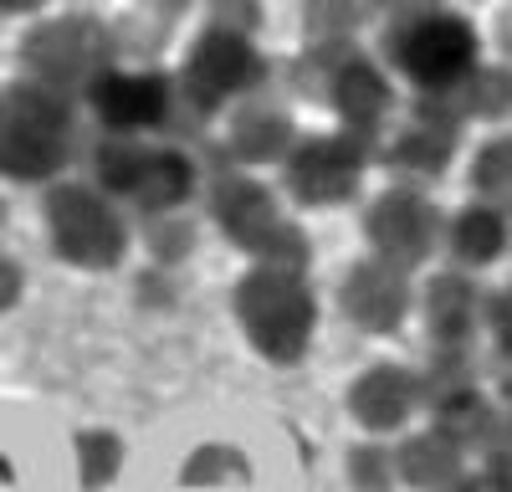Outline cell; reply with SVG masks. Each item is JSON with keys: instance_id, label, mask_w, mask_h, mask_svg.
I'll use <instances>...</instances> for the list:
<instances>
[{"instance_id": "1", "label": "cell", "mask_w": 512, "mask_h": 492, "mask_svg": "<svg viewBox=\"0 0 512 492\" xmlns=\"http://www.w3.org/2000/svg\"><path fill=\"white\" fill-rule=\"evenodd\" d=\"M236 323L267 364H303L318 334V298L303 272L256 262L236 282Z\"/></svg>"}, {"instance_id": "2", "label": "cell", "mask_w": 512, "mask_h": 492, "mask_svg": "<svg viewBox=\"0 0 512 492\" xmlns=\"http://www.w3.org/2000/svg\"><path fill=\"white\" fill-rule=\"evenodd\" d=\"M72 154V108L41 82H6L0 88V180L36 185L57 180Z\"/></svg>"}, {"instance_id": "3", "label": "cell", "mask_w": 512, "mask_h": 492, "mask_svg": "<svg viewBox=\"0 0 512 492\" xmlns=\"http://www.w3.org/2000/svg\"><path fill=\"white\" fill-rule=\"evenodd\" d=\"M98 190L113 200H134L144 216H175L195 190V159L175 144H144L108 134L93 154Z\"/></svg>"}, {"instance_id": "4", "label": "cell", "mask_w": 512, "mask_h": 492, "mask_svg": "<svg viewBox=\"0 0 512 492\" xmlns=\"http://www.w3.org/2000/svg\"><path fill=\"white\" fill-rule=\"evenodd\" d=\"M41 216H47L52 252L67 267L113 272L128 252V221L118 216V205L82 180H57L41 200Z\"/></svg>"}, {"instance_id": "5", "label": "cell", "mask_w": 512, "mask_h": 492, "mask_svg": "<svg viewBox=\"0 0 512 492\" xmlns=\"http://www.w3.org/2000/svg\"><path fill=\"white\" fill-rule=\"evenodd\" d=\"M477 47V26L456 11H420L395 21L390 31V57L420 88V98L456 93L477 72Z\"/></svg>"}, {"instance_id": "6", "label": "cell", "mask_w": 512, "mask_h": 492, "mask_svg": "<svg viewBox=\"0 0 512 492\" xmlns=\"http://www.w3.org/2000/svg\"><path fill=\"white\" fill-rule=\"evenodd\" d=\"M210 211H216L221 231L262 267H287V272L308 267V231L287 221L272 190L256 185L251 175H221L210 185Z\"/></svg>"}, {"instance_id": "7", "label": "cell", "mask_w": 512, "mask_h": 492, "mask_svg": "<svg viewBox=\"0 0 512 492\" xmlns=\"http://www.w3.org/2000/svg\"><path fill=\"white\" fill-rule=\"evenodd\" d=\"M262 77H267V62H262V52L251 47V36L210 26L195 41L185 72L175 77V103H185L195 118H205V113H216L221 103H231L236 93L262 88Z\"/></svg>"}, {"instance_id": "8", "label": "cell", "mask_w": 512, "mask_h": 492, "mask_svg": "<svg viewBox=\"0 0 512 492\" xmlns=\"http://www.w3.org/2000/svg\"><path fill=\"white\" fill-rule=\"evenodd\" d=\"M108 52H113V41L98 21L57 16L26 36V52H21L31 72L26 82H41V88L67 98V88H88L98 72H108Z\"/></svg>"}, {"instance_id": "9", "label": "cell", "mask_w": 512, "mask_h": 492, "mask_svg": "<svg viewBox=\"0 0 512 492\" xmlns=\"http://www.w3.org/2000/svg\"><path fill=\"white\" fill-rule=\"evenodd\" d=\"M364 236L374 246V262L395 267V272H415L436 257V241H441V216L436 205L425 200L410 185L384 190L369 211H364Z\"/></svg>"}, {"instance_id": "10", "label": "cell", "mask_w": 512, "mask_h": 492, "mask_svg": "<svg viewBox=\"0 0 512 492\" xmlns=\"http://www.w3.org/2000/svg\"><path fill=\"white\" fill-rule=\"evenodd\" d=\"M369 149L359 134H328V139H303L282 154V180L297 205H338L349 200L364 180Z\"/></svg>"}, {"instance_id": "11", "label": "cell", "mask_w": 512, "mask_h": 492, "mask_svg": "<svg viewBox=\"0 0 512 492\" xmlns=\"http://www.w3.org/2000/svg\"><path fill=\"white\" fill-rule=\"evenodd\" d=\"M93 118L118 139H139L149 129H164L169 113H175V82L164 72H98L88 88Z\"/></svg>"}, {"instance_id": "12", "label": "cell", "mask_w": 512, "mask_h": 492, "mask_svg": "<svg viewBox=\"0 0 512 492\" xmlns=\"http://www.w3.org/2000/svg\"><path fill=\"white\" fill-rule=\"evenodd\" d=\"M349 416L374 441L405 431L420 416V375L410 364H390V359L359 369V380L349 385Z\"/></svg>"}, {"instance_id": "13", "label": "cell", "mask_w": 512, "mask_h": 492, "mask_svg": "<svg viewBox=\"0 0 512 492\" xmlns=\"http://www.w3.org/2000/svg\"><path fill=\"white\" fill-rule=\"evenodd\" d=\"M338 308H344V318L354 328H364V334H379V339H390L405 328L415 298H410V277L395 272V267H384V262H359L344 287H338Z\"/></svg>"}, {"instance_id": "14", "label": "cell", "mask_w": 512, "mask_h": 492, "mask_svg": "<svg viewBox=\"0 0 512 492\" xmlns=\"http://www.w3.org/2000/svg\"><path fill=\"white\" fill-rule=\"evenodd\" d=\"M477 308H482V287H472V277H461V267L436 272L420 293V323L431 349H472Z\"/></svg>"}, {"instance_id": "15", "label": "cell", "mask_w": 512, "mask_h": 492, "mask_svg": "<svg viewBox=\"0 0 512 492\" xmlns=\"http://www.w3.org/2000/svg\"><path fill=\"white\" fill-rule=\"evenodd\" d=\"M328 98H333V113L344 118V134H369L374 123L390 113V103H395V93H390V77H384L369 57H359V52H349L344 62H338L333 72H328Z\"/></svg>"}, {"instance_id": "16", "label": "cell", "mask_w": 512, "mask_h": 492, "mask_svg": "<svg viewBox=\"0 0 512 492\" xmlns=\"http://www.w3.org/2000/svg\"><path fill=\"white\" fill-rule=\"evenodd\" d=\"M390 451H395V482L410 487V492H446L466 472V451L446 431H436V426L410 431Z\"/></svg>"}, {"instance_id": "17", "label": "cell", "mask_w": 512, "mask_h": 492, "mask_svg": "<svg viewBox=\"0 0 512 492\" xmlns=\"http://www.w3.org/2000/svg\"><path fill=\"white\" fill-rule=\"evenodd\" d=\"M441 236L451 246L456 267H487V262L507 257V205H487V200L461 205Z\"/></svg>"}, {"instance_id": "18", "label": "cell", "mask_w": 512, "mask_h": 492, "mask_svg": "<svg viewBox=\"0 0 512 492\" xmlns=\"http://www.w3.org/2000/svg\"><path fill=\"white\" fill-rule=\"evenodd\" d=\"M292 149V123L277 108H246L231 129V154L241 164H277Z\"/></svg>"}, {"instance_id": "19", "label": "cell", "mask_w": 512, "mask_h": 492, "mask_svg": "<svg viewBox=\"0 0 512 492\" xmlns=\"http://www.w3.org/2000/svg\"><path fill=\"white\" fill-rule=\"evenodd\" d=\"M72 457H77V487H82V492H103V487L118 482L128 446H123L118 431H108V426H88V431H77V436H72Z\"/></svg>"}, {"instance_id": "20", "label": "cell", "mask_w": 512, "mask_h": 492, "mask_svg": "<svg viewBox=\"0 0 512 492\" xmlns=\"http://www.w3.org/2000/svg\"><path fill=\"white\" fill-rule=\"evenodd\" d=\"M456 154V129H441V123H420L415 129H405L390 149V159L400 164V170H415V175H441L446 164Z\"/></svg>"}, {"instance_id": "21", "label": "cell", "mask_w": 512, "mask_h": 492, "mask_svg": "<svg viewBox=\"0 0 512 492\" xmlns=\"http://www.w3.org/2000/svg\"><path fill=\"white\" fill-rule=\"evenodd\" d=\"M344 477L354 492H395V451L384 446V441H359L349 446V457H344Z\"/></svg>"}, {"instance_id": "22", "label": "cell", "mask_w": 512, "mask_h": 492, "mask_svg": "<svg viewBox=\"0 0 512 492\" xmlns=\"http://www.w3.org/2000/svg\"><path fill=\"white\" fill-rule=\"evenodd\" d=\"M507 164H512V139L497 134L482 144L477 164H472V190L487 200V205H507Z\"/></svg>"}, {"instance_id": "23", "label": "cell", "mask_w": 512, "mask_h": 492, "mask_svg": "<svg viewBox=\"0 0 512 492\" xmlns=\"http://www.w3.org/2000/svg\"><path fill=\"white\" fill-rule=\"evenodd\" d=\"M359 21V0H308V36H313V47L318 41H338V31H354Z\"/></svg>"}, {"instance_id": "24", "label": "cell", "mask_w": 512, "mask_h": 492, "mask_svg": "<svg viewBox=\"0 0 512 492\" xmlns=\"http://www.w3.org/2000/svg\"><path fill=\"white\" fill-rule=\"evenodd\" d=\"M159 226H154V236H149V246H154V257L159 262H180L185 252H190V226L185 221H175V216H154Z\"/></svg>"}, {"instance_id": "25", "label": "cell", "mask_w": 512, "mask_h": 492, "mask_svg": "<svg viewBox=\"0 0 512 492\" xmlns=\"http://www.w3.org/2000/svg\"><path fill=\"white\" fill-rule=\"evenodd\" d=\"M21 287H26L21 262H11L6 252H0V313H11V308L21 303Z\"/></svg>"}, {"instance_id": "26", "label": "cell", "mask_w": 512, "mask_h": 492, "mask_svg": "<svg viewBox=\"0 0 512 492\" xmlns=\"http://www.w3.org/2000/svg\"><path fill=\"white\" fill-rule=\"evenodd\" d=\"M446 492H502V487H497V482H492L482 467H466V472H461V477H456Z\"/></svg>"}, {"instance_id": "27", "label": "cell", "mask_w": 512, "mask_h": 492, "mask_svg": "<svg viewBox=\"0 0 512 492\" xmlns=\"http://www.w3.org/2000/svg\"><path fill=\"white\" fill-rule=\"evenodd\" d=\"M379 11H390V16H420V11H431V6H441V0H374Z\"/></svg>"}, {"instance_id": "28", "label": "cell", "mask_w": 512, "mask_h": 492, "mask_svg": "<svg viewBox=\"0 0 512 492\" xmlns=\"http://www.w3.org/2000/svg\"><path fill=\"white\" fill-rule=\"evenodd\" d=\"M31 6H41V0H0V11H31Z\"/></svg>"}, {"instance_id": "29", "label": "cell", "mask_w": 512, "mask_h": 492, "mask_svg": "<svg viewBox=\"0 0 512 492\" xmlns=\"http://www.w3.org/2000/svg\"><path fill=\"white\" fill-rule=\"evenodd\" d=\"M0 221H6V211H0Z\"/></svg>"}]
</instances>
